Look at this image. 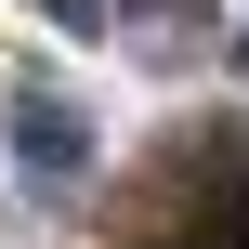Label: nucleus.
<instances>
[{"instance_id": "7ed1b4c3", "label": "nucleus", "mask_w": 249, "mask_h": 249, "mask_svg": "<svg viewBox=\"0 0 249 249\" xmlns=\"http://www.w3.org/2000/svg\"><path fill=\"white\" fill-rule=\"evenodd\" d=\"M105 13H197V0H105Z\"/></svg>"}, {"instance_id": "f03ea898", "label": "nucleus", "mask_w": 249, "mask_h": 249, "mask_svg": "<svg viewBox=\"0 0 249 249\" xmlns=\"http://www.w3.org/2000/svg\"><path fill=\"white\" fill-rule=\"evenodd\" d=\"M39 13H53V26H66V39H105V26H118V13H105V0H39Z\"/></svg>"}, {"instance_id": "f257e3e1", "label": "nucleus", "mask_w": 249, "mask_h": 249, "mask_svg": "<svg viewBox=\"0 0 249 249\" xmlns=\"http://www.w3.org/2000/svg\"><path fill=\"white\" fill-rule=\"evenodd\" d=\"M0 158H13L26 197H79V184H92V118H79L66 92H13V105H0Z\"/></svg>"}]
</instances>
